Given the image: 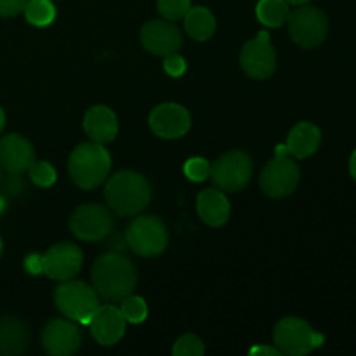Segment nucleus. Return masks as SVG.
Here are the masks:
<instances>
[{
  "mask_svg": "<svg viewBox=\"0 0 356 356\" xmlns=\"http://www.w3.org/2000/svg\"><path fill=\"white\" fill-rule=\"evenodd\" d=\"M3 125H6V113H3V110L0 108V132H2Z\"/></svg>",
  "mask_w": 356,
  "mask_h": 356,
  "instance_id": "37",
  "label": "nucleus"
},
{
  "mask_svg": "<svg viewBox=\"0 0 356 356\" xmlns=\"http://www.w3.org/2000/svg\"><path fill=\"white\" fill-rule=\"evenodd\" d=\"M289 3H292V6H305V3H308L309 0H287Z\"/></svg>",
  "mask_w": 356,
  "mask_h": 356,
  "instance_id": "38",
  "label": "nucleus"
},
{
  "mask_svg": "<svg viewBox=\"0 0 356 356\" xmlns=\"http://www.w3.org/2000/svg\"><path fill=\"white\" fill-rule=\"evenodd\" d=\"M83 263V254L79 245L72 242H61L52 245L45 254H42L44 275L51 280L66 282L76 277Z\"/></svg>",
  "mask_w": 356,
  "mask_h": 356,
  "instance_id": "12",
  "label": "nucleus"
},
{
  "mask_svg": "<svg viewBox=\"0 0 356 356\" xmlns=\"http://www.w3.org/2000/svg\"><path fill=\"white\" fill-rule=\"evenodd\" d=\"M2 250H3V243H2V240H0V256H2Z\"/></svg>",
  "mask_w": 356,
  "mask_h": 356,
  "instance_id": "40",
  "label": "nucleus"
},
{
  "mask_svg": "<svg viewBox=\"0 0 356 356\" xmlns=\"http://www.w3.org/2000/svg\"><path fill=\"white\" fill-rule=\"evenodd\" d=\"M23 266H24V270H26L30 275H33V277L44 273V264H42L40 254H30V256L24 259Z\"/></svg>",
  "mask_w": 356,
  "mask_h": 356,
  "instance_id": "33",
  "label": "nucleus"
},
{
  "mask_svg": "<svg viewBox=\"0 0 356 356\" xmlns=\"http://www.w3.org/2000/svg\"><path fill=\"white\" fill-rule=\"evenodd\" d=\"M54 305L66 318L87 325L99 306V296L86 282L66 280L54 291Z\"/></svg>",
  "mask_w": 356,
  "mask_h": 356,
  "instance_id": "5",
  "label": "nucleus"
},
{
  "mask_svg": "<svg viewBox=\"0 0 356 356\" xmlns=\"http://www.w3.org/2000/svg\"><path fill=\"white\" fill-rule=\"evenodd\" d=\"M82 343L79 327L73 320L56 318L45 325L42 332V346L52 356H70L75 353Z\"/></svg>",
  "mask_w": 356,
  "mask_h": 356,
  "instance_id": "15",
  "label": "nucleus"
},
{
  "mask_svg": "<svg viewBox=\"0 0 356 356\" xmlns=\"http://www.w3.org/2000/svg\"><path fill=\"white\" fill-rule=\"evenodd\" d=\"M90 278L96 294L104 301L115 302L132 294L138 284V270L122 252H108L97 257Z\"/></svg>",
  "mask_w": 356,
  "mask_h": 356,
  "instance_id": "1",
  "label": "nucleus"
},
{
  "mask_svg": "<svg viewBox=\"0 0 356 356\" xmlns=\"http://www.w3.org/2000/svg\"><path fill=\"white\" fill-rule=\"evenodd\" d=\"M35 162L31 143L21 134H7L0 139V167L10 174H24Z\"/></svg>",
  "mask_w": 356,
  "mask_h": 356,
  "instance_id": "17",
  "label": "nucleus"
},
{
  "mask_svg": "<svg viewBox=\"0 0 356 356\" xmlns=\"http://www.w3.org/2000/svg\"><path fill=\"white\" fill-rule=\"evenodd\" d=\"M325 337L315 332L306 320L287 316L273 329V343L282 355L302 356L322 346Z\"/></svg>",
  "mask_w": 356,
  "mask_h": 356,
  "instance_id": "6",
  "label": "nucleus"
},
{
  "mask_svg": "<svg viewBox=\"0 0 356 356\" xmlns=\"http://www.w3.org/2000/svg\"><path fill=\"white\" fill-rule=\"evenodd\" d=\"M106 238H110V243H111V249H113V252H118V250H124L125 247H127V242H125V235H115V236H110L108 235Z\"/></svg>",
  "mask_w": 356,
  "mask_h": 356,
  "instance_id": "35",
  "label": "nucleus"
},
{
  "mask_svg": "<svg viewBox=\"0 0 356 356\" xmlns=\"http://www.w3.org/2000/svg\"><path fill=\"white\" fill-rule=\"evenodd\" d=\"M197 212L205 225L212 228L226 225L232 214L228 197L221 190H204L197 198Z\"/></svg>",
  "mask_w": 356,
  "mask_h": 356,
  "instance_id": "19",
  "label": "nucleus"
},
{
  "mask_svg": "<svg viewBox=\"0 0 356 356\" xmlns=\"http://www.w3.org/2000/svg\"><path fill=\"white\" fill-rule=\"evenodd\" d=\"M28 0H0V17H14L26 7Z\"/></svg>",
  "mask_w": 356,
  "mask_h": 356,
  "instance_id": "31",
  "label": "nucleus"
},
{
  "mask_svg": "<svg viewBox=\"0 0 356 356\" xmlns=\"http://www.w3.org/2000/svg\"><path fill=\"white\" fill-rule=\"evenodd\" d=\"M249 355H266V356H280L282 353L278 351L277 346H254L249 350Z\"/></svg>",
  "mask_w": 356,
  "mask_h": 356,
  "instance_id": "34",
  "label": "nucleus"
},
{
  "mask_svg": "<svg viewBox=\"0 0 356 356\" xmlns=\"http://www.w3.org/2000/svg\"><path fill=\"white\" fill-rule=\"evenodd\" d=\"M350 172L353 176V179L356 181V149L351 153V159H350Z\"/></svg>",
  "mask_w": 356,
  "mask_h": 356,
  "instance_id": "36",
  "label": "nucleus"
},
{
  "mask_svg": "<svg viewBox=\"0 0 356 356\" xmlns=\"http://www.w3.org/2000/svg\"><path fill=\"white\" fill-rule=\"evenodd\" d=\"M163 68L170 76H181L186 72V61H184L183 56H179V52H174V54L165 56Z\"/></svg>",
  "mask_w": 356,
  "mask_h": 356,
  "instance_id": "30",
  "label": "nucleus"
},
{
  "mask_svg": "<svg viewBox=\"0 0 356 356\" xmlns=\"http://www.w3.org/2000/svg\"><path fill=\"white\" fill-rule=\"evenodd\" d=\"M104 200L118 216H136L148 207L152 186L143 174L122 170L111 176L104 186Z\"/></svg>",
  "mask_w": 356,
  "mask_h": 356,
  "instance_id": "2",
  "label": "nucleus"
},
{
  "mask_svg": "<svg viewBox=\"0 0 356 356\" xmlns=\"http://www.w3.org/2000/svg\"><path fill=\"white\" fill-rule=\"evenodd\" d=\"M191 7V0H159V13L163 19H183Z\"/></svg>",
  "mask_w": 356,
  "mask_h": 356,
  "instance_id": "28",
  "label": "nucleus"
},
{
  "mask_svg": "<svg viewBox=\"0 0 356 356\" xmlns=\"http://www.w3.org/2000/svg\"><path fill=\"white\" fill-rule=\"evenodd\" d=\"M252 172V159L240 149L225 153L211 165V179L219 190L229 191V193L243 190L249 184Z\"/></svg>",
  "mask_w": 356,
  "mask_h": 356,
  "instance_id": "9",
  "label": "nucleus"
},
{
  "mask_svg": "<svg viewBox=\"0 0 356 356\" xmlns=\"http://www.w3.org/2000/svg\"><path fill=\"white\" fill-rule=\"evenodd\" d=\"M28 174H30L31 183L40 188H49L56 183V169L45 160H40V162L35 160L28 169Z\"/></svg>",
  "mask_w": 356,
  "mask_h": 356,
  "instance_id": "27",
  "label": "nucleus"
},
{
  "mask_svg": "<svg viewBox=\"0 0 356 356\" xmlns=\"http://www.w3.org/2000/svg\"><path fill=\"white\" fill-rule=\"evenodd\" d=\"M240 65L250 79L266 80L273 75L277 70V51L271 45L268 31H261L256 38L243 44Z\"/></svg>",
  "mask_w": 356,
  "mask_h": 356,
  "instance_id": "11",
  "label": "nucleus"
},
{
  "mask_svg": "<svg viewBox=\"0 0 356 356\" xmlns=\"http://www.w3.org/2000/svg\"><path fill=\"white\" fill-rule=\"evenodd\" d=\"M83 131L89 136L90 141L99 143V145L111 143L118 134L117 115L104 104L92 106L83 117Z\"/></svg>",
  "mask_w": 356,
  "mask_h": 356,
  "instance_id": "18",
  "label": "nucleus"
},
{
  "mask_svg": "<svg viewBox=\"0 0 356 356\" xmlns=\"http://www.w3.org/2000/svg\"><path fill=\"white\" fill-rule=\"evenodd\" d=\"M111 169V156L99 143H82L68 159V174L82 190H94L106 181Z\"/></svg>",
  "mask_w": 356,
  "mask_h": 356,
  "instance_id": "3",
  "label": "nucleus"
},
{
  "mask_svg": "<svg viewBox=\"0 0 356 356\" xmlns=\"http://www.w3.org/2000/svg\"><path fill=\"white\" fill-rule=\"evenodd\" d=\"M184 19V28L186 33L190 35L193 40L205 42L214 35L216 31V17L205 7H190Z\"/></svg>",
  "mask_w": 356,
  "mask_h": 356,
  "instance_id": "22",
  "label": "nucleus"
},
{
  "mask_svg": "<svg viewBox=\"0 0 356 356\" xmlns=\"http://www.w3.org/2000/svg\"><path fill=\"white\" fill-rule=\"evenodd\" d=\"M149 129L159 138L177 139L183 138L191 127V115L184 106L177 103H162L153 108L148 118Z\"/></svg>",
  "mask_w": 356,
  "mask_h": 356,
  "instance_id": "14",
  "label": "nucleus"
},
{
  "mask_svg": "<svg viewBox=\"0 0 356 356\" xmlns=\"http://www.w3.org/2000/svg\"><path fill=\"white\" fill-rule=\"evenodd\" d=\"M320 141H322V132L312 122H299L289 132V138L285 146H287L289 155L294 159L302 160L312 156L318 149Z\"/></svg>",
  "mask_w": 356,
  "mask_h": 356,
  "instance_id": "21",
  "label": "nucleus"
},
{
  "mask_svg": "<svg viewBox=\"0 0 356 356\" xmlns=\"http://www.w3.org/2000/svg\"><path fill=\"white\" fill-rule=\"evenodd\" d=\"M205 353L204 341L195 334H184L174 343V356H202Z\"/></svg>",
  "mask_w": 356,
  "mask_h": 356,
  "instance_id": "26",
  "label": "nucleus"
},
{
  "mask_svg": "<svg viewBox=\"0 0 356 356\" xmlns=\"http://www.w3.org/2000/svg\"><path fill=\"white\" fill-rule=\"evenodd\" d=\"M24 17L33 26H49L56 19V6L52 0H28L24 7Z\"/></svg>",
  "mask_w": 356,
  "mask_h": 356,
  "instance_id": "24",
  "label": "nucleus"
},
{
  "mask_svg": "<svg viewBox=\"0 0 356 356\" xmlns=\"http://www.w3.org/2000/svg\"><path fill=\"white\" fill-rule=\"evenodd\" d=\"M120 305V313L125 318V322L129 323H141L145 322L146 316H148V306H146V301L141 298V296H125L122 299Z\"/></svg>",
  "mask_w": 356,
  "mask_h": 356,
  "instance_id": "25",
  "label": "nucleus"
},
{
  "mask_svg": "<svg viewBox=\"0 0 356 356\" xmlns=\"http://www.w3.org/2000/svg\"><path fill=\"white\" fill-rule=\"evenodd\" d=\"M30 346V329L17 316L0 318V355H21Z\"/></svg>",
  "mask_w": 356,
  "mask_h": 356,
  "instance_id": "20",
  "label": "nucleus"
},
{
  "mask_svg": "<svg viewBox=\"0 0 356 356\" xmlns=\"http://www.w3.org/2000/svg\"><path fill=\"white\" fill-rule=\"evenodd\" d=\"M113 216L101 204H83L70 218V232L83 242H101L111 235Z\"/></svg>",
  "mask_w": 356,
  "mask_h": 356,
  "instance_id": "10",
  "label": "nucleus"
},
{
  "mask_svg": "<svg viewBox=\"0 0 356 356\" xmlns=\"http://www.w3.org/2000/svg\"><path fill=\"white\" fill-rule=\"evenodd\" d=\"M301 181V169L291 159L287 146H277L273 159L264 165L259 177V186L270 198H285L294 193Z\"/></svg>",
  "mask_w": 356,
  "mask_h": 356,
  "instance_id": "4",
  "label": "nucleus"
},
{
  "mask_svg": "<svg viewBox=\"0 0 356 356\" xmlns=\"http://www.w3.org/2000/svg\"><path fill=\"white\" fill-rule=\"evenodd\" d=\"M6 207H7V202H6V198H3L2 195H0V214H2V212L6 211Z\"/></svg>",
  "mask_w": 356,
  "mask_h": 356,
  "instance_id": "39",
  "label": "nucleus"
},
{
  "mask_svg": "<svg viewBox=\"0 0 356 356\" xmlns=\"http://www.w3.org/2000/svg\"><path fill=\"white\" fill-rule=\"evenodd\" d=\"M141 44L152 54L165 58L174 52H179L183 45V35L174 21L152 19L143 26Z\"/></svg>",
  "mask_w": 356,
  "mask_h": 356,
  "instance_id": "13",
  "label": "nucleus"
},
{
  "mask_svg": "<svg viewBox=\"0 0 356 356\" xmlns=\"http://www.w3.org/2000/svg\"><path fill=\"white\" fill-rule=\"evenodd\" d=\"M3 190H6L7 195L10 197H16V195L23 193L24 190V183L21 179V174H10L3 179Z\"/></svg>",
  "mask_w": 356,
  "mask_h": 356,
  "instance_id": "32",
  "label": "nucleus"
},
{
  "mask_svg": "<svg viewBox=\"0 0 356 356\" xmlns=\"http://www.w3.org/2000/svg\"><path fill=\"white\" fill-rule=\"evenodd\" d=\"M184 176L195 183H202L207 177H211V163L202 156H193L184 163Z\"/></svg>",
  "mask_w": 356,
  "mask_h": 356,
  "instance_id": "29",
  "label": "nucleus"
},
{
  "mask_svg": "<svg viewBox=\"0 0 356 356\" xmlns=\"http://www.w3.org/2000/svg\"><path fill=\"white\" fill-rule=\"evenodd\" d=\"M289 35L302 49H315L329 35V21L318 7L301 6L289 14Z\"/></svg>",
  "mask_w": 356,
  "mask_h": 356,
  "instance_id": "8",
  "label": "nucleus"
},
{
  "mask_svg": "<svg viewBox=\"0 0 356 356\" xmlns=\"http://www.w3.org/2000/svg\"><path fill=\"white\" fill-rule=\"evenodd\" d=\"M87 325L101 346H113L125 334V318L122 316L120 308L113 305L97 306Z\"/></svg>",
  "mask_w": 356,
  "mask_h": 356,
  "instance_id": "16",
  "label": "nucleus"
},
{
  "mask_svg": "<svg viewBox=\"0 0 356 356\" xmlns=\"http://www.w3.org/2000/svg\"><path fill=\"white\" fill-rule=\"evenodd\" d=\"M127 247L141 257H156L165 250L169 232L163 221L156 216H141L131 222L125 232Z\"/></svg>",
  "mask_w": 356,
  "mask_h": 356,
  "instance_id": "7",
  "label": "nucleus"
},
{
  "mask_svg": "<svg viewBox=\"0 0 356 356\" xmlns=\"http://www.w3.org/2000/svg\"><path fill=\"white\" fill-rule=\"evenodd\" d=\"M0 183H2V167H0Z\"/></svg>",
  "mask_w": 356,
  "mask_h": 356,
  "instance_id": "41",
  "label": "nucleus"
},
{
  "mask_svg": "<svg viewBox=\"0 0 356 356\" xmlns=\"http://www.w3.org/2000/svg\"><path fill=\"white\" fill-rule=\"evenodd\" d=\"M291 3L287 0H259L256 7L257 19L270 28H280L287 23Z\"/></svg>",
  "mask_w": 356,
  "mask_h": 356,
  "instance_id": "23",
  "label": "nucleus"
}]
</instances>
